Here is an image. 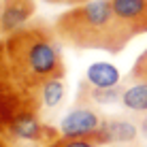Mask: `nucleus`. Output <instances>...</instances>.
Instances as JSON below:
<instances>
[{"instance_id": "ddd939ff", "label": "nucleus", "mask_w": 147, "mask_h": 147, "mask_svg": "<svg viewBox=\"0 0 147 147\" xmlns=\"http://www.w3.org/2000/svg\"><path fill=\"white\" fill-rule=\"evenodd\" d=\"M2 141H4V136H2V134H0V143H2Z\"/></svg>"}, {"instance_id": "20e7f679", "label": "nucleus", "mask_w": 147, "mask_h": 147, "mask_svg": "<svg viewBox=\"0 0 147 147\" xmlns=\"http://www.w3.org/2000/svg\"><path fill=\"white\" fill-rule=\"evenodd\" d=\"M34 15V0H0V34L24 28Z\"/></svg>"}, {"instance_id": "f257e3e1", "label": "nucleus", "mask_w": 147, "mask_h": 147, "mask_svg": "<svg viewBox=\"0 0 147 147\" xmlns=\"http://www.w3.org/2000/svg\"><path fill=\"white\" fill-rule=\"evenodd\" d=\"M55 34L77 49H100L119 53L134 34L117 19L111 0H88L55 19Z\"/></svg>"}, {"instance_id": "9b49d317", "label": "nucleus", "mask_w": 147, "mask_h": 147, "mask_svg": "<svg viewBox=\"0 0 147 147\" xmlns=\"http://www.w3.org/2000/svg\"><path fill=\"white\" fill-rule=\"evenodd\" d=\"M130 79L134 81H147V49L136 58L132 70H130Z\"/></svg>"}, {"instance_id": "f03ea898", "label": "nucleus", "mask_w": 147, "mask_h": 147, "mask_svg": "<svg viewBox=\"0 0 147 147\" xmlns=\"http://www.w3.org/2000/svg\"><path fill=\"white\" fill-rule=\"evenodd\" d=\"M102 119L98 117V113H94L92 109H73L60 121L58 132L62 136H94V132L100 128Z\"/></svg>"}, {"instance_id": "1a4fd4ad", "label": "nucleus", "mask_w": 147, "mask_h": 147, "mask_svg": "<svg viewBox=\"0 0 147 147\" xmlns=\"http://www.w3.org/2000/svg\"><path fill=\"white\" fill-rule=\"evenodd\" d=\"M83 88L88 90V98L94 100V102H100V105H113L117 100H121V94H124V90L119 85H115V88H92L85 81Z\"/></svg>"}, {"instance_id": "39448f33", "label": "nucleus", "mask_w": 147, "mask_h": 147, "mask_svg": "<svg viewBox=\"0 0 147 147\" xmlns=\"http://www.w3.org/2000/svg\"><path fill=\"white\" fill-rule=\"evenodd\" d=\"M139 134L136 126L126 119H107L100 124V128L94 132V139L100 145H111V143H132Z\"/></svg>"}, {"instance_id": "0eeeda50", "label": "nucleus", "mask_w": 147, "mask_h": 147, "mask_svg": "<svg viewBox=\"0 0 147 147\" xmlns=\"http://www.w3.org/2000/svg\"><path fill=\"white\" fill-rule=\"evenodd\" d=\"M119 102L128 111H136V113L147 111V81H139V83L126 88Z\"/></svg>"}, {"instance_id": "6e6552de", "label": "nucleus", "mask_w": 147, "mask_h": 147, "mask_svg": "<svg viewBox=\"0 0 147 147\" xmlns=\"http://www.w3.org/2000/svg\"><path fill=\"white\" fill-rule=\"evenodd\" d=\"M66 94V85L62 79H49L47 83L40 88V107L43 109H53L64 100Z\"/></svg>"}, {"instance_id": "7ed1b4c3", "label": "nucleus", "mask_w": 147, "mask_h": 147, "mask_svg": "<svg viewBox=\"0 0 147 147\" xmlns=\"http://www.w3.org/2000/svg\"><path fill=\"white\" fill-rule=\"evenodd\" d=\"M111 7L134 36L147 32V0H111Z\"/></svg>"}, {"instance_id": "423d86ee", "label": "nucleus", "mask_w": 147, "mask_h": 147, "mask_svg": "<svg viewBox=\"0 0 147 147\" xmlns=\"http://www.w3.org/2000/svg\"><path fill=\"white\" fill-rule=\"evenodd\" d=\"M119 70L109 62H94L85 70V81L92 88H115L119 85Z\"/></svg>"}, {"instance_id": "9d476101", "label": "nucleus", "mask_w": 147, "mask_h": 147, "mask_svg": "<svg viewBox=\"0 0 147 147\" xmlns=\"http://www.w3.org/2000/svg\"><path fill=\"white\" fill-rule=\"evenodd\" d=\"M94 136H55L45 147H98Z\"/></svg>"}, {"instance_id": "f8f14e48", "label": "nucleus", "mask_w": 147, "mask_h": 147, "mask_svg": "<svg viewBox=\"0 0 147 147\" xmlns=\"http://www.w3.org/2000/svg\"><path fill=\"white\" fill-rule=\"evenodd\" d=\"M0 147H9V143H7V139H4L2 143H0Z\"/></svg>"}]
</instances>
